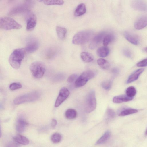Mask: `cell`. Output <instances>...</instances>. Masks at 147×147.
<instances>
[{"mask_svg": "<svg viewBox=\"0 0 147 147\" xmlns=\"http://www.w3.org/2000/svg\"><path fill=\"white\" fill-rule=\"evenodd\" d=\"M132 7L135 9L142 11H147V3L141 0H134L131 3Z\"/></svg>", "mask_w": 147, "mask_h": 147, "instance_id": "cell-13", "label": "cell"}, {"mask_svg": "<svg viewBox=\"0 0 147 147\" xmlns=\"http://www.w3.org/2000/svg\"><path fill=\"white\" fill-rule=\"evenodd\" d=\"M31 1H25L23 3L15 7L10 11L9 14H15L28 11L31 5Z\"/></svg>", "mask_w": 147, "mask_h": 147, "instance_id": "cell-9", "label": "cell"}, {"mask_svg": "<svg viewBox=\"0 0 147 147\" xmlns=\"http://www.w3.org/2000/svg\"><path fill=\"white\" fill-rule=\"evenodd\" d=\"M28 124L27 123L22 117H19L18 119L16 125V130L19 133H22L25 130Z\"/></svg>", "mask_w": 147, "mask_h": 147, "instance_id": "cell-16", "label": "cell"}, {"mask_svg": "<svg viewBox=\"0 0 147 147\" xmlns=\"http://www.w3.org/2000/svg\"><path fill=\"white\" fill-rule=\"evenodd\" d=\"M40 96V93L34 91L19 96L13 100L14 103L19 105L25 102H32L38 99Z\"/></svg>", "mask_w": 147, "mask_h": 147, "instance_id": "cell-5", "label": "cell"}, {"mask_svg": "<svg viewBox=\"0 0 147 147\" xmlns=\"http://www.w3.org/2000/svg\"><path fill=\"white\" fill-rule=\"evenodd\" d=\"M133 99V98L130 97L127 95H121L114 97L113 99V101L115 103H120L129 101Z\"/></svg>", "mask_w": 147, "mask_h": 147, "instance_id": "cell-17", "label": "cell"}, {"mask_svg": "<svg viewBox=\"0 0 147 147\" xmlns=\"http://www.w3.org/2000/svg\"><path fill=\"white\" fill-rule=\"evenodd\" d=\"M77 75L76 74H73L70 75L68 78L67 81L69 83H71L74 82L77 79Z\"/></svg>", "mask_w": 147, "mask_h": 147, "instance_id": "cell-36", "label": "cell"}, {"mask_svg": "<svg viewBox=\"0 0 147 147\" xmlns=\"http://www.w3.org/2000/svg\"><path fill=\"white\" fill-rule=\"evenodd\" d=\"M110 136V131H107L97 141L96 144H101L105 143L109 138Z\"/></svg>", "mask_w": 147, "mask_h": 147, "instance_id": "cell-24", "label": "cell"}, {"mask_svg": "<svg viewBox=\"0 0 147 147\" xmlns=\"http://www.w3.org/2000/svg\"><path fill=\"white\" fill-rule=\"evenodd\" d=\"M22 87V84L18 82H14L11 84L9 86L10 89L12 91L21 88Z\"/></svg>", "mask_w": 147, "mask_h": 147, "instance_id": "cell-33", "label": "cell"}, {"mask_svg": "<svg viewBox=\"0 0 147 147\" xmlns=\"http://www.w3.org/2000/svg\"><path fill=\"white\" fill-rule=\"evenodd\" d=\"M101 85L104 89L106 90H109L111 87L112 82L109 80L105 81L102 83Z\"/></svg>", "mask_w": 147, "mask_h": 147, "instance_id": "cell-34", "label": "cell"}, {"mask_svg": "<svg viewBox=\"0 0 147 147\" xmlns=\"http://www.w3.org/2000/svg\"><path fill=\"white\" fill-rule=\"evenodd\" d=\"M16 142L22 145H26L29 143V141L26 137L20 134L16 135L13 138Z\"/></svg>", "mask_w": 147, "mask_h": 147, "instance_id": "cell-19", "label": "cell"}, {"mask_svg": "<svg viewBox=\"0 0 147 147\" xmlns=\"http://www.w3.org/2000/svg\"><path fill=\"white\" fill-rule=\"evenodd\" d=\"M93 34V32L90 30H84L76 33L74 36L72 42L74 44L81 45L89 41Z\"/></svg>", "mask_w": 147, "mask_h": 147, "instance_id": "cell-3", "label": "cell"}, {"mask_svg": "<svg viewBox=\"0 0 147 147\" xmlns=\"http://www.w3.org/2000/svg\"><path fill=\"white\" fill-rule=\"evenodd\" d=\"M26 30L28 31H32L35 28L37 23V19L35 15L32 13L28 15L26 18Z\"/></svg>", "mask_w": 147, "mask_h": 147, "instance_id": "cell-10", "label": "cell"}, {"mask_svg": "<svg viewBox=\"0 0 147 147\" xmlns=\"http://www.w3.org/2000/svg\"><path fill=\"white\" fill-rule=\"evenodd\" d=\"M96 105L95 92L92 90L87 94L85 100V109L86 112L88 113L93 111L95 109Z\"/></svg>", "mask_w": 147, "mask_h": 147, "instance_id": "cell-6", "label": "cell"}, {"mask_svg": "<svg viewBox=\"0 0 147 147\" xmlns=\"http://www.w3.org/2000/svg\"><path fill=\"white\" fill-rule=\"evenodd\" d=\"M107 116L108 119H112L115 117V113L114 111L110 108L107 109L106 111Z\"/></svg>", "mask_w": 147, "mask_h": 147, "instance_id": "cell-32", "label": "cell"}, {"mask_svg": "<svg viewBox=\"0 0 147 147\" xmlns=\"http://www.w3.org/2000/svg\"><path fill=\"white\" fill-rule=\"evenodd\" d=\"M124 35L126 39L131 43L135 45L138 44L139 39L136 35L128 31L125 32Z\"/></svg>", "mask_w": 147, "mask_h": 147, "instance_id": "cell-15", "label": "cell"}, {"mask_svg": "<svg viewBox=\"0 0 147 147\" xmlns=\"http://www.w3.org/2000/svg\"><path fill=\"white\" fill-rule=\"evenodd\" d=\"M77 115L76 110L73 109H67L65 112V117L69 119H72L75 118Z\"/></svg>", "mask_w": 147, "mask_h": 147, "instance_id": "cell-25", "label": "cell"}, {"mask_svg": "<svg viewBox=\"0 0 147 147\" xmlns=\"http://www.w3.org/2000/svg\"><path fill=\"white\" fill-rule=\"evenodd\" d=\"M113 38V36L111 34L105 35L103 40L104 46H107Z\"/></svg>", "mask_w": 147, "mask_h": 147, "instance_id": "cell-31", "label": "cell"}, {"mask_svg": "<svg viewBox=\"0 0 147 147\" xmlns=\"http://www.w3.org/2000/svg\"><path fill=\"white\" fill-rule=\"evenodd\" d=\"M124 55L128 58H131L132 57V54L131 51L127 48L123 50Z\"/></svg>", "mask_w": 147, "mask_h": 147, "instance_id": "cell-37", "label": "cell"}, {"mask_svg": "<svg viewBox=\"0 0 147 147\" xmlns=\"http://www.w3.org/2000/svg\"><path fill=\"white\" fill-rule=\"evenodd\" d=\"M144 51L146 52L147 53V47L145 48L144 49Z\"/></svg>", "mask_w": 147, "mask_h": 147, "instance_id": "cell-40", "label": "cell"}, {"mask_svg": "<svg viewBox=\"0 0 147 147\" xmlns=\"http://www.w3.org/2000/svg\"><path fill=\"white\" fill-rule=\"evenodd\" d=\"M57 124V121L55 119H53L51 122V125L53 128L55 127Z\"/></svg>", "mask_w": 147, "mask_h": 147, "instance_id": "cell-39", "label": "cell"}, {"mask_svg": "<svg viewBox=\"0 0 147 147\" xmlns=\"http://www.w3.org/2000/svg\"><path fill=\"white\" fill-rule=\"evenodd\" d=\"M39 47L38 41L36 39L32 38L30 39L27 42L25 49L28 53H32L37 50Z\"/></svg>", "mask_w": 147, "mask_h": 147, "instance_id": "cell-11", "label": "cell"}, {"mask_svg": "<svg viewBox=\"0 0 147 147\" xmlns=\"http://www.w3.org/2000/svg\"><path fill=\"white\" fill-rule=\"evenodd\" d=\"M86 11L85 5L83 3L79 4L76 7L74 13L75 16H79L84 14Z\"/></svg>", "mask_w": 147, "mask_h": 147, "instance_id": "cell-20", "label": "cell"}, {"mask_svg": "<svg viewBox=\"0 0 147 147\" xmlns=\"http://www.w3.org/2000/svg\"><path fill=\"white\" fill-rule=\"evenodd\" d=\"M26 51L25 48H20L15 49L11 53L9 62L13 68L16 69L20 68Z\"/></svg>", "mask_w": 147, "mask_h": 147, "instance_id": "cell-1", "label": "cell"}, {"mask_svg": "<svg viewBox=\"0 0 147 147\" xmlns=\"http://www.w3.org/2000/svg\"><path fill=\"white\" fill-rule=\"evenodd\" d=\"M80 56L82 60L86 63L91 62L94 59V57L92 54L86 52H82Z\"/></svg>", "mask_w": 147, "mask_h": 147, "instance_id": "cell-22", "label": "cell"}, {"mask_svg": "<svg viewBox=\"0 0 147 147\" xmlns=\"http://www.w3.org/2000/svg\"><path fill=\"white\" fill-rule=\"evenodd\" d=\"M138 111L135 109H124L121 111L119 113V115L123 116L137 112Z\"/></svg>", "mask_w": 147, "mask_h": 147, "instance_id": "cell-28", "label": "cell"}, {"mask_svg": "<svg viewBox=\"0 0 147 147\" xmlns=\"http://www.w3.org/2000/svg\"><path fill=\"white\" fill-rule=\"evenodd\" d=\"M61 138V135L57 132L54 133L51 137V141L54 143H57L60 142Z\"/></svg>", "mask_w": 147, "mask_h": 147, "instance_id": "cell-29", "label": "cell"}, {"mask_svg": "<svg viewBox=\"0 0 147 147\" xmlns=\"http://www.w3.org/2000/svg\"><path fill=\"white\" fill-rule=\"evenodd\" d=\"M30 71L33 76L39 79L44 75L46 70L45 64L41 61H35L32 63L30 67Z\"/></svg>", "mask_w": 147, "mask_h": 147, "instance_id": "cell-4", "label": "cell"}, {"mask_svg": "<svg viewBox=\"0 0 147 147\" xmlns=\"http://www.w3.org/2000/svg\"><path fill=\"white\" fill-rule=\"evenodd\" d=\"M138 67H144L147 66V58L137 63Z\"/></svg>", "mask_w": 147, "mask_h": 147, "instance_id": "cell-35", "label": "cell"}, {"mask_svg": "<svg viewBox=\"0 0 147 147\" xmlns=\"http://www.w3.org/2000/svg\"><path fill=\"white\" fill-rule=\"evenodd\" d=\"M95 76V74L92 71L88 70L84 71L76 79L75 83V86L80 87L83 86Z\"/></svg>", "mask_w": 147, "mask_h": 147, "instance_id": "cell-7", "label": "cell"}, {"mask_svg": "<svg viewBox=\"0 0 147 147\" xmlns=\"http://www.w3.org/2000/svg\"><path fill=\"white\" fill-rule=\"evenodd\" d=\"M144 70V69L141 68L135 71L129 77L127 82V83H129L137 80Z\"/></svg>", "mask_w": 147, "mask_h": 147, "instance_id": "cell-18", "label": "cell"}, {"mask_svg": "<svg viewBox=\"0 0 147 147\" xmlns=\"http://www.w3.org/2000/svg\"><path fill=\"white\" fill-rule=\"evenodd\" d=\"M147 26V15L140 17L136 21L134 26L137 30L141 29Z\"/></svg>", "mask_w": 147, "mask_h": 147, "instance_id": "cell-14", "label": "cell"}, {"mask_svg": "<svg viewBox=\"0 0 147 147\" xmlns=\"http://www.w3.org/2000/svg\"><path fill=\"white\" fill-rule=\"evenodd\" d=\"M0 28L5 30L20 29L22 26L13 18L9 17H2L0 18Z\"/></svg>", "mask_w": 147, "mask_h": 147, "instance_id": "cell-2", "label": "cell"}, {"mask_svg": "<svg viewBox=\"0 0 147 147\" xmlns=\"http://www.w3.org/2000/svg\"><path fill=\"white\" fill-rule=\"evenodd\" d=\"M56 30L57 36L59 39L62 40L65 38L67 31L66 28L57 26L56 28Z\"/></svg>", "mask_w": 147, "mask_h": 147, "instance_id": "cell-23", "label": "cell"}, {"mask_svg": "<svg viewBox=\"0 0 147 147\" xmlns=\"http://www.w3.org/2000/svg\"><path fill=\"white\" fill-rule=\"evenodd\" d=\"M145 134L147 135V129H146V132H145Z\"/></svg>", "mask_w": 147, "mask_h": 147, "instance_id": "cell-41", "label": "cell"}, {"mask_svg": "<svg viewBox=\"0 0 147 147\" xmlns=\"http://www.w3.org/2000/svg\"><path fill=\"white\" fill-rule=\"evenodd\" d=\"M70 94L69 90L66 87L62 88L60 90L56 100L55 107H58L68 98Z\"/></svg>", "mask_w": 147, "mask_h": 147, "instance_id": "cell-8", "label": "cell"}, {"mask_svg": "<svg viewBox=\"0 0 147 147\" xmlns=\"http://www.w3.org/2000/svg\"><path fill=\"white\" fill-rule=\"evenodd\" d=\"M105 35V32H102L96 35L93 38L89 45L90 49H94L103 40Z\"/></svg>", "mask_w": 147, "mask_h": 147, "instance_id": "cell-12", "label": "cell"}, {"mask_svg": "<svg viewBox=\"0 0 147 147\" xmlns=\"http://www.w3.org/2000/svg\"><path fill=\"white\" fill-rule=\"evenodd\" d=\"M39 1L42 2L44 4L47 5H62L64 4V1L62 0H40Z\"/></svg>", "mask_w": 147, "mask_h": 147, "instance_id": "cell-27", "label": "cell"}, {"mask_svg": "<svg viewBox=\"0 0 147 147\" xmlns=\"http://www.w3.org/2000/svg\"><path fill=\"white\" fill-rule=\"evenodd\" d=\"M97 63L98 65L104 69H107L110 66L109 62L107 60L103 58L98 59L97 60Z\"/></svg>", "mask_w": 147, "mask_h": 147, "instance_id": "cell-26", "label": "cell"}, {"mask_svg": "<svg viewBox=\"0 0 147 147\" xmlns=\"http://www.w3.org/2000/svg\"><path fill=\"white\" fill-rule=\"evenodd\" d=\"M136 88L132 86L127 88L126 90L127 95L130 97L133 98L136 95Z\"/></svg>", "mask_w": 147, "mask_h": 147, "instance_id": "cell-30", "label": "cell"}, {"mask_svg": "<svg viewBox=\"0 0 147 147\" xmlns=\"http://www.w3.org/2000/svg\"><path fill=\"white\" fill-rule=\"evenodd\" d=\"M6 147H18V146L15 143L11 142L7 144Z\"/></svg>", "mask_w": 147, "mask_h": 147, "instance_id": "cell-38", "label": "cell"}, {"mask_svg": "<svg viewBox=\"0 0 147 147\" xmlns=\"http://www.w3.org/2000/svg\"><path fill=\"white\" fill-rule=\"evenodd\" d=\"M110 50L107 46H102L98 48L97 50V55L101 57H104L107 56L109 53Z\"/></svg>", "mask_w": 147, "mask_h": 147, "instance_id": "cell-21", "label": "cell"}]
</instances>
